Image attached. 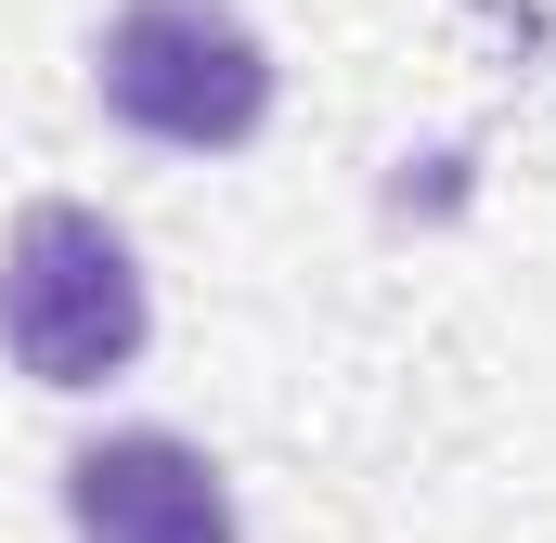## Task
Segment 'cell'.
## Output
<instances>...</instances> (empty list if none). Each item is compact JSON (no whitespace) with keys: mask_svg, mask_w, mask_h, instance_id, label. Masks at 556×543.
I'll list each match as a JSON object with an SVG mask.
<instances>
[{"mask_svg":"<svg viewBox=\"0 0 556 543\" xmlns=\"http://www.w3.org/2000/svg\"><path fill=\"white\" fill-rule=\"evenodd\" d=\"M0 350L39 389H104L142 350V260L104 207H26L0 247Z\"/></svg>","mask_w":556,"mask_h":543,"instance_id":"2","label":"cell"},{"mask_svg":"<svg viewBox=\"0 0 556 543\" xmlns=\"http://www.w3.org/2000/svg\"><path fill=\"white\" fill-rule=\"evenodd\" d=\"M65 531L78 543H247L233 479L168 440V427H117L91 453H65Z\"/></svg>","mask_w":556,"mask_h":543,"instance_id":"3","label":"cell"},{"mask_svg":"<svg viewBox=\"0 0 556 543\" xmlns=\"http://www.w3.org/2000/svg\"><path fill=\"white\" fill-rule=\"evenodd\" d=\"M91 91L117 130L168 142V155H233L273 117V52L220 0H117V26L91 39Z\"/></svg>","mask_w":556,"mask_h":543,"instance_id":"1","label":"cell"}]
</instances>
